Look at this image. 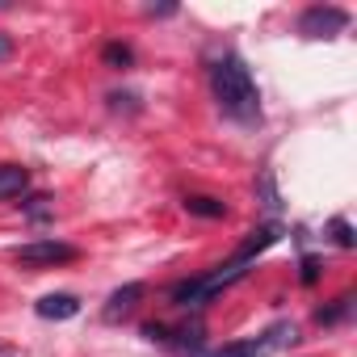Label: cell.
Segmentation results:
<instances>
[{
  "instance_id": "obj_3",
  "label": "cell",
  "mask_w": 357,
  "mask_h": 357,
  "mask_svg": "<svg viewBox=\"0 0 357 357\" xmlns=\"http://www.w3.org/2000/svg\"><path fill=\"white\" fill-rule=\"evenodd\" d=\"M286 340H298V328H294V324H273V328H269V332H261L257 340H240V344H227V349H219L215 357H265V353L282 349Z\"/></svg>"
},
{
  "instance_id": "obj_2",
  "label": "cell",
  "mask_w": 357,
  "mask_h": 357,
  "mask_svg": "<svg viewBox=\"0 0 357 357\" xmlns=\"http://www.w3.org/2000/svg\"><path fill=\"white\" fill-rule=\"evenodd\" d=\"M248 273V265H240V261H231L227 269H215V273H206V278H190V282H176L172 286V303L176 307H206L219 290H227V286H236L240 278Z\"/></svg>"
},
{
  "instance_id": "obj_9",
  "label": "cell",
  "mask_w": 357,
  "mask_h": 357,
  "mask_svg": "<svg viewBox=\"0 0 357 357\" xmlns=\"http://www.w3.org/2000/svg\"><path fill=\"white\" fill-rule=\"evenodd\" d=\"M278 240H282V227H278V223H269V227H261V231H252V236H248V240L240 244V252H236V261H240V265H248V261H252L257 252H265V248H269V244H278Z\"/></svg>"
},
{
  "instance_id": "obj_17",
  "label": "cell",
  "mask_w": 357,
  "mask_h": 357,
  "mask_svg": "<svg viewBox=\"0 0 357 357\" xmlns=\"http://www.w3.org/2000/svg\"><path fill=\"white\" fill-rule=\"evenodd\" d=\"M9 51H13V43H9L5 34H0V59H9Z\"/></svg>"
},
{
  "instance_id": "obj_15",
  "label": "cell",
  "mask_w": 357,
  "mask_h": 357,
  "mask_svg": "<svg viewBox=\"0 0 357 357\" xmlns=\"http://www.w3.org/2000/svg\"><path fill=\"white\" fill-rule=\"evenodd\" d=\"M315 278H319V261L307 257V261H303V286H315Z\"/></svg>"
},
{
  "instance_id": "obj_4",
  "label": "cell",
  "mask_w": 357,
  "mask_h": 357,
  "mask_svg": "<svg viewBox=\"0 0 357 357\" xmlns=\"http://www.w3.org/2000/svg\"><path fill=\"white\" fill-rule=\"evenodd\" d=\"M344 26H349V13L336 9V5H311V9H303V17H298V34H307V38H332V34H340Z\"/></svg>"
},
{
  "instance_id": "obj_5",
  "label": "cell",
  "mask_w": 357,
  "mask_h": 357,
  "mask_svg": "<svg viewBox=\"0 0 357 357\" xmlns=\"http://www.w3.org/2000/svg\"><path fill=\"white\" fill-rule=\"evenodd\" d=\"M13 257H17L22 265H68V261H76L80 252H76L72 244H63V240H34V244L13 248Z\"/></svg>"
},
{
  "instance_id": "obj_8",
  "label": "cell",
  "mask_w": 357,
  "mask_h": 357,
  "mask_svg": "<svg viewBox=\"0 0 357 357\" xmlns=\"http://www.w3.org/2000/svg\"><path fill=\"white\" fill-rule=\"evenodd\" d=\"M34 311H38L43 319H72V315L80 311V298H76V294H47V298L34 303Z\"/></svg>"
},
{
  "instance_id": "obj_7",
  "label": "cell",
  "mask_w": 357,
  "mask_h": 357,
  "mask_svg": "<svg viewBox=\"0 0 357 357\" xmlns=\"http://www.w3.org/2000/svg\"><path fill=\"white\" fill-rule=\"evenodd\" d=\"M30 190V172L22 164H0V202H13Z\"/></svg>"
},
{
  "instance_id": "obj_12",
  "label": "cell",
  "mask_w": 357,
  "mask_h": 357,
  "mask_svg": "<svg viewBox=\"0 0 357 357\" xmlns=\"http://www.w3.org/2000/svg\"><path fill=\"white\" fill-rule=\"evenodd\" d=\"M101 59H105L109 68H126V63H130V47H122V43H109V47L101 51Z\"/></svg>"
},
{
  "instance_id": "obj_11",
  "label": "cell",
  "mask_w": 357,
  "mask_h": 357,
  "mask_svg": "<svg viewBox=\"0 0 357 357\" xmlns=\"http://www.w3.org/2000/svg\"><path fill=\"white\" fill-rule=\"evenodd\" d=\"M349 311H353V294H340L332 307H319V311H315V319H319V324H340Z\"/></svg>"
},
{
  "instance_id": "obj_13",
  "label": "cell",
  "mask_w": 357,
  "mask_h": 357,
  "mask_svg": "<svg viewBox=\"0 0 357 357\" xmlns=\"http://www.w3.org/2000/svg\"><path fill=\"white\" fill-rule=\"evenodd\" d=\"M332 236H336L340 248H353V244H357V236H353V227H349L344 219H332Z\"/></svg>"
},
{
  "instance_id": "obj_18",
  "label": "cell",
  "mask_w": 357,
  "mask_h": 357,
  "mask_svg": "<svg viewBox=\"0 0 357 357\" xmlns=\"http://www.w3.org/2000/svg\"><path fill=\"white\" fill-rule=\"evenodd\" d=\"M0 357H13V353H9V349H0Z\"/></svg>"
},
{
  "instance_id": "obj_16",
  "label": "cell",
  "mask_w": 357,
  "mask_h": 357,
  "mask_svg": "<svg viewBox=\"0 0 357 357\" xmlns=\"http://www.w3.org/2000/svg\"><path fill=\"white\" fill-rule=\"evenodd\" d=\"M176 5H147V17H172Z\"/></svg>"
},
{
  "instance_id": "obj_1",
  "label": "cell",
  "mask_w": 357,
  "mask_h": 357,
  "mask_svg": "<svg viewBox=\"0 0 357 357\" xmlns=\"http://www.w3.org/2000/svg\"><path fill=\"white\" fill-rule=\"evenodd\" d=\"M211 89L223 105V114H231L236 122H257L261 118V93L252 84V72L244 68L240 55H223L211 63Z\"/></svg>"
},
{
  "instance_id": "obj_14",
  "label": "cell",
  "mask_w": 357,
  "mask_h": 357,
  "mask_svg": "<svg viewBox=\"0 0 357 357\" xmlns=\"http://www.w3.org/2000/svg\"><path fill=\"white\" fill-rule=\"evenodd\" d=\"M261 190H265V206H269V211H278V190H273V172H265V176H261Z\"/></svg>"
},
{
  "instance_id": "obj_10",
  "label": "cell",
  "mask_w": 357,
  "mask_h": 357,
  "mask_svg": "<svg viewBox=\"0 0 357 357\" xmlns=\"http://www.w3.org/2000/svg\"><path fill=\"white\" fill-rule=\"evenodd\" d=\"M185 211H190V215H198V219H223V215H227V206H223L219 198H206V194L185 198Z\"/></svg>"
},
{
  "instance_id": "obj_6",
  "label": "cell",
  "mask_w": 357,
  "mask_h": 357,
  "mask_svg": "<svg viewBox=\"0 0 357 357\" xmlns=\"http://www.w3.org/2000/svg\"><path fill=\"white\" fill-rule=\"evenodd\" d=\"M143 294H147V286H143V282H126L122 290H114V294H109V303H105V311H101V315H105L109 324H118V319H126V315L143 303Z\"/></svg>"
}]
</instances>
